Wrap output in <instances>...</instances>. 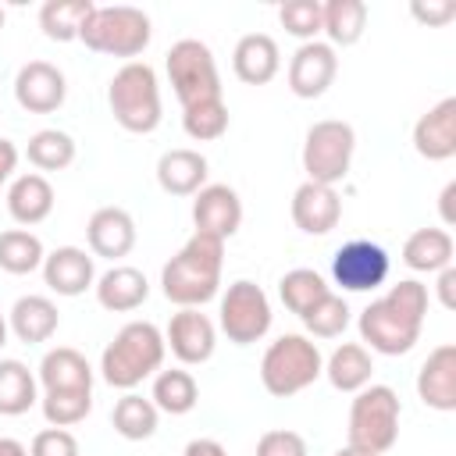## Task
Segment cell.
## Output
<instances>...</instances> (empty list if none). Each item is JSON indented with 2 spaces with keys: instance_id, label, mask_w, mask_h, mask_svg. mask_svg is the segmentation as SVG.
I'll return each instance as SVG.
<instances>
[{
  "instance_id": "484cf974",
  "label": "cell",
  "mask_w": 456,
  "mask_h": 456,
  "mask_svg": "<svg viewBox=\"0 0 456 456\" xmlns=\"http://www.w3.org/2000/svg\"><path fill=\"white\" fill-rule=\"evenodd\" d=\"M50 210H53V185H50L46 175L28 171V175H18L11 182V189H7V214L18 224L32 228V224L46 221Z\"/></svg>"
},
{
  "instance_id": "ee69618b",
  "label": "cell",
  "mask_w": 456,
  "mask_h": 456,
  "mask_svg": "<svg viewBox=\"0 0 456 456\" xmlns=\"http://www.w3.org/2000/svg\"><path fill=\"white\" fill-rule=\"evenodd\" d=\"M435 289H438V303L445 310H456V267L452 264L438 271V285Z\"/></svg>"
},
{
  "instance_id": "816d5d0a",
  "label": "cell",
  "mask_w": 456,
  "mask_h": 456,
  "mask_svg": "<svg viewBox=\"0 0 456 456\" xmlns=\"http://www.w3.org/2000/svg\"><path fill=\"white\" fill-rule=\"evenodd\" d=\"M4 21H7V14H4V7H0V32H4Z\"/></svg>"
},
{
  "instance_id": "bcb514c9",
  "label": "cell",
  "mask_w": 456,
  "mask_h": 456,
  "mask_svg": "<svg viewBox=\"0 0 456 456\" xmlns=\"http://www.w3.org/2000/svg\"><path fill=\"white\" fill-rule=\"evenodd\" d=\"M438 214H442V224H456V182H445L442 196H438Z\"/></svg>"
},
{
  "instance_id": "7c38bea8",
  "label": "cell",
  "mask_w": 456,
  "mask_h": 456,
  "mask_svg": "<svg viewBox=\"0 0 456 456\" xmlns=\"http://www.w3.org/2000/svg\"><path fill=\"white\" fill-rule=\"evenodd\" d=\"M164 346L175 353L178 363L196 367V363H207L214 356L217 328H214V321L207 314H200L196 306H185V310L171 314L167 331H164Z\"/></svg>"
},
{
  "instance_id": "8d00e7d4",
  "label": "cell",
  "mask_w": 456,
  "mask_h": 456,
  "mask_svg": "<svg viewBox=\"0 0 456 456\" xmlns=\"http://www.w3.org/2000/svg\"><path fill=\"white\" fill-rule=\"evenodd\" d=\"M182 128L196 142H214L228 132V107L224 100H200L192 107H182Z\"/></svg>"
},
{
  "instance_id": "d590c367",
  "label": "cell",
  "mask_w": 456,
  "mask_h": 456,
  "mask_svg": "<svg viewBox=\"0 0 456 456\" xmlns=\"http://www.w3.org/2000/svg\"><path fill=\"white\" fill-rule=\"evenodd\" d=\"M25 157L36 171H64L71 160H75V139L61 128H39L28 146H25Z\"/></svg>"
},
{
  "instance_id": "44dd1931",
  "label": "cell",
  "mask_w": 456,
  "mask_h": 456,
  "mask_svg": "<svg viewBox=\"0 0 456 456\" xmlns=\"http://www.w3.org/2000/svg\"><path fill=\"white\" fill-rule=\"evenodd\" d=\"M207 171H210V164H207V157L200 150L178 146V150L160 153V160H157V185L167 196H196L207 185Z\"/></svg>"
},
{
  "instance_id": "5bb4252c",
  "label": "cell",
  "mask_w": 456,
  "mask_h": 456,
  "mask_svg": "<svg viewBox=\"0 0 456 456\" xmlns=\"http://www.w3.org/2000/svg\"><path fill=\"white\" fill-rule=\"evenodd\" d=\"M68 96L64 71L50 61H28L14 75V100L28 114H53Z\"/></svg>"
},
{
  "instance_id": "d6986e66",
  "label": "cell",
  "mask_w": 456,
  "mask_h": 456,
  "mask_svg": "<svg viewBox=\"0 0 456 456\" xmlns=\"http://www.w3.org/2000/svg\"><path fill=\"white\" fill-rule=\"evenodd\" d=\"M292 221L306 235H328L342 221V196L331 185L303 182L292 192Z\"/></svg>"
},
{
  "instance_id": "3957f363",
  "label": "cell",
  "mask_w": 456,
  "mask_h": 456,
  "mask_svg": "<svg viewBox=\"0 0 456 456\" xmlns=\"http://www.w3.org/2000/svg\"><path fill=\"white\" fill-rule=\"evenodd\" d=\"M164 331L150 321H128L100 356V374L110 388L132 392L164 367Z\"/></svg>"
},
{
  "instance_id": "836d02e7",
  "label": "cell",
  "mask_w": 456,
  "mask_h": 456,
  "mask_svg": "<svg viewBox=\"0 0 456 456\" xmlns=\"http://www.w3.org/2000/svg\"><path fill=\"white\" fill-rule=\"evenodd\" d=\"M46 260V249L39 242V235H32L28 228H7L0 232V271L7 274H32L39 271Z\"/></svg>"
},
{
  "instance_id": "4316f807",
  "label": "cell",
  "mask_w": 456,
  "mask_h": 456,
  "mask_svg": "<svg viewBox=\"0 0 456 456\" xmlns=\"http://www.w3.org/2000/svg\"><path fill=\"white\" fill-rule=\"evenodd\" d=\"M452 253H456V242L445 228H417L403 242V264L410 271H424V274H438L442 267H449Z\"/></svg>"
},
{
  "instance_id": "e575fe53",
  "label": "cell",
  "mask_w": 456,
  "mask_h": 456,
  "mask_svg": "<svg viewBox=\"0 0 456 456\" xmlns=\"http://www.w3.org/2000/svg\"><path fill=\"white\" fill-rule=\"evenodd\" d=\"M328 292H331L328 281H324L317 271H310V267H292V271H285L281 281H278V296H281L285 310H292L296 317H303L310 306H317Z\"/></svg>"
},
{
  "instance_id": "7dc6e473",
  "label": "cell",
  "mask_w": 456,
  "mask_h": 456,
  "mask_svg": "<svg viewBox=\"0 0 456 456\" xmlns=\"http://www.w3.org/2000/svg\"><path fill=\"white\" fill-rule=\"evenodd\" d=\"M182 456H228V452H224V445L217 438H192Z\"/></svg>"
},
{
  "instance_id": "9a60e30c",
  "label": "cell",
  "mask_w": 456,
  "mask_h": 456,
  "mask_svg": "<svg viewBox=\"0 0 456 456\" xmlns=\"http://www.w3.org/2000/svg\"><path fill=\"white\" fill-rule=\"evenodd\" d=\"M192 224L200 235H214V239H232L242 224V200L232 185H203L192 200Z\"/></svg>"
},
{
  "instance_id": "603a6c76",
  "label": "cell",
  "mask_w": 456,
  "mask_h": 456,
  "mask_svg": "<svg viewBox=\"0 0 456 456\" xmlns=\"http://www.w3.org/2000/svg\"><path fill=\"white\" fill-rule=\"evenodd\" d=\"M96 303L110 314H128V310H139L150 296V281L139 267H128V264H114L110 271H103L96 278Z\"/></svg>"
},
{
  "instance_id": "ac0fdd59",
  "label": "cell",
  "mask_w": 456,
  "mask_h": 456,
  "mask_svg": "<svg viewBox=\"0 0 456 456\" xmlns=\"http://www.w3.org/2000/svg\"><path fill=\"white\" fill-rule=\"evenodd\" d=\"M413 150L424 160H449L456 157V96L438 100L424 110L413 125Z\"/></svg>"
},
{
  "instance_id": "4fadbf2b",
  "label": "cell",
  "mask_w": 456,
  "mask_h": 456,
  "mask_svg": "<svg viewBox=\"0 0 456 456\" xmlns=\"http://www.w3.org/2000/svg\"><path fill=\"white\" fill-rule=\"evenodd\" d=\"M335 75H338V53H335V46H328L321 39L303 43L289 61V89L299 100L324 96L328 86L335 82Z\"/></svg>"
},
{
  "instance_id": "f546056e",
  "label": "cell",
  "mask_w": 456,
  "mask_h": 456,
  "mask_svg": "<svg viewBox=\"0 0 456 456\" xmlns=\"http://www.w3.org/2000/svg\"><path fill=\"white\" fill-rule=\"evenodd\" d=\"M93 11H96L93 0H46L39 7V28L53 43H71V39H78V32Z\"/></svg>"
},
{
  "instance_id": "8992f818",
  "label": "cell",
  "mask_w": 456,
  "mask_h": 456,
  "mask_svg": "<svg viewBox=\"0 0 456 456\" xmlns=\"http://www.w3.org/2000/svg\"><path fill=\"white\" fill-rule=\"evenodd\" d=\"M150 36H153L150 14L132 4H110V7L96 4V11L78 32V39L93 53H107V57H139L150 46Z\"/></svg>"
},
{
  "instance_id": "8fae6325",
  "label": "cell",
  "mask_w": 456,
  "mask_h": 456,
  "mask_svg": "<svg viewBox=\"0 0 456 456\" xmlns=\"http://www.w3.org/2000/svg\"><path fill=\"white\" fill-rule=\"evenodd\" d=\"M331 278L346 292H370L388 278V253L370 239H353L335 249Z\"/></svg>"
},
{
  "instance_id": "7402d4cb",
  "label": "cell",
  "mask_w": 456,
  "mask_h": 456,
  "mask_svg": "<svg viewBox=\"0 0 456 456\" xmlns=\"http://www.w3.org/2000/svg\"><path fill=\"white\" fill-rule=\"evenodd\" d=\"M232 68L246 86H267L281 68V50L267 32H249L232 50Z\"/></svg>"
},
{
  "instance_id": "277c9868",
  "label": "cell",
  "mask_w": 456,
  "mask_h": 456,
  "mask_svg": "<svg viewBox=\"0 0 456 456\" xmlns=\"http://www.w3.org/2000/svg\"><path fill=\"white\" fill-rule=\"evenodd\" d=\"M107 107L114 121L132 135H150L160 125V82L146 61H128L107 86Z\"/></svg>"
},
{
  "instance_id": "5b68a950",
  "label": "cell",
  "mask_w": 456,
  "mask_h": 456,
  "mask_svg": "<svg viewBox=\"0 0 456 456\" xmlns=\"http://www.w3.org/2000/svg\"><path fill=\"white\" fill-rule=\"evenodd\" d=\"M324 374V356L317 342L306 335H281L264 349L260 360V385L274 399H289L303 388H310Z\"/></svg>"
},
{
  "instance_id": "681fc988",
  "label": "cell",
  "mask_w": 456,
  "mask_h": 456,
  "mask_svg": "<svg viewBox=\"0 0 456 456\" xmlns=\"http://www.w3.org/2000/svg\"><path fill=\"white\" fill-rule=\"evenodd\" d=\"M335 456H374V452H363V449H353V445H346V449H338Z\"/></svg>"
},
{
  "instance_id": "cb8c5ba5",
  "label": "cell",
  "mask_w": 456,
  "mask_h": 456,
  "mask_svg": "<svg viewBox=\"0 0 456 456\" xmlns=\"http://www.w3.org/2000/svg\"><path fill=\"white\" fill-rule=\"evenodd\" d=\"M61 324V310L50 296H21L11 314H7V328L18 342L25 346H39V342H50L53 331Z\"/></svg>"
},
{
  "instance_id": "2e32d148",
  "label": "cell",
  "mask_w": 456,
  "mask_h": 456,
  "mask_svg": "<svg viewBox=\"0 0 456 456\" xmlns=\"http://www.w3.org/2000/svg\"><path fill=\"white\" fill-rule=\"evenodd\" d=\"M417 395L424 406L438 413L456 410V346L442 342L428 353V360L417 370Z\"/></svg>"
},
{
  "instance_id": "d6a6232c",
  "label": "cell",
  "mask_w": 456,
  "mask_h": 456,
  "mask_svg": "<svg viewBox=\"0 0 456 456\" xmlns=\"http://www.w3.org/2000/svg\"><path fill=\"white\" fill-rule=\"evenodd\" d=\"M157 420H160V410L153 406V399H142L139 392H125L114 410H110V424L121 438L128 442H142V438H153L157 431Z\"/></svg>"
},
{
  "instance_id": "74e56055",
  "label": "cell",
  "mask_w": 456,
  "mask_h": 456,
  "mask_svg": "<svg viewBox=\"0 0 456 456\" xmlns=\"http://www.w3.org/2000/svg\"><path fill=\"white\" fill-rule=\"evenodd\" d=\"M299 321L306 324V331H310L314 338H338V335L349 328V303H346L342 296L328 292V296H324L317 306H310Z\"/></svg>"
},
{
  "instance_id": "7bdbcfd3",
  "label": "cell",
  "mask_w": 456,
  "mask_h": 456,
  "mask_svg": "<svg viewBox=\"0 0 456 456\" xmlns=\"http://www.w3.org/2000/svg\"><path fill=\"white\" fill-rule=\"evenodd\" d=\"M410 14L417 21H428V25H445L449 18H456V4L452 0H413L410 4Z\"/></svg>"
},
{
  "instance_id": "60d3db41",
  "label": "cell",
  "mask_w": 456,
  "mask_h": 456,
  "mask_svg": "<svg viewBox=\"0 0 456 456\" xmlns=\"http://www.w3.org/2000/svg\"><path fill=\"white\" fill-rule=\"evenodd\" d=\"M28 456H82V449H78V438L68 428H46L32 438Z\"/></svg>"
},
{
  "instance_id": "b9f144b4",
  "label": "cell",
  "mask_w": 456,
  "mask_h": 456,
  "mask_svg": "<svg viewBox=\"0 0 456 456\" xmlns=\"http://www.w3.org/2000/svg\"><path fill=\"white\" fill-rule=\"evenodd\" d=\"M256 456H306V438L289 428L264 431L256 442Z\"/></svg>"
},
{
  "instance_id": "c3c4849f",
  "label": "cell",
  "mask_w": 456,
  "mask_h": 456,
  "mask_svg": "<svg viewBox=\"0 0 456 456\" xmlns=\"http://www.w3.org/2000/svg\"><path fill=\"white\" fill-rule=\"evenodd\" d=\"M0 456H28V449L18 438H0Z\"/></svg>"
},
{
  "instance_id": "f35d334b",
  "label": "cell",
  "mask_w": 456,
  "mask_h": 456,
  "mask_svg": "<svg viewBox=\"0 0 456 456\" xmlns=\"http://www.w3.org/2000/svg\"><path fill=\"white\" fill-rule=\"evenodd\" d=\"M39 406H43V417L50 428H71L89 417L93 392H43Z\"/></svg>"
},
{
  "instance_id": "4dcf8cb0",
  "label": "cell",
  "mask_w": 456,
  "mask_h": 456,
  "mask_svg": "<svg viewBox=\"0 0 456 456\" xmlns=\"http://www.w3.org/2000/svg\"><path fill=\"white\" fill-rule=\"evenodd\" d=\"M153 406L160 413H171V417H182L189 413L196 403H200V385L189 370L182 367H171V370H157L153 374V392H150Z\"/></svg>"
},
{
  "instance_id": "d4e9b609",
  "label": "cell",
  "mask_w": 456,
  "mask_h": 456,
  "mask_svg": "<svg viewBox=\"0 0 456 456\" xmlns=\"http://www.w3.org/2000/svg\"><path fill=\"white\" fill-rule=\"evenodd\" d=\"M39 385L43 392H93V367L78 349L57 346L39 360Z\"/></svg>"
},
{
  "instance_id": "9c48e42d",
  "label": "cell",
  "mask_w": 456,
  "mask_h": 456,
  "mask_svg": "<svg viewBox=\"0 0 456 456\" xmlns=\"http://www.w3.org/2000/svg\"><path fill=\"white\" fill-rule=\"evenodd\" d=\"M164 68L182 107H192L200 100H221V75L207 43L178 39L164 57Z\"/></svg>"
},
{
  "instance_id": "e0dca14e",
  "label": "cell",
  "mask_w": 456,
  "mask_h": 456,
  "mask_svg": "<svg viewBox=\"0 0 456 456\" xmlns=\"http://www.w3.org/2000/svg\"><path fill=\"white\" fill-rule=\"evenodd\" d=\"M86 242L93 256L103 260H121L132 253L135 246V221L125 207H100L93 210L89 224H86Z\"/></svg>"
},
{
  "instance_id": "83f0119b",
  "label": "cell",
  "mask_w": 456,
  "mask_h": 456,
  "mask_svg": "<svg viewBox=\"0 0 456 456\" xmlns=\"http://www.w3.org/2000/svg\"><path fill=\"white\" fill-rule=\"evenodd\" d=\"M324 374H328L331 388H338V392H360V388L370 385L374 360H370L367 346H360V342H342V346L328 356Z\"/></svg>"
},
{
  "instance_id": "ffe728a7",
  "label": "cell",
  "mask_w": 456,
  "mask_h": 456,
  "mask_svg": "<svg viewBox=\"0 0 456 456\" xmlns=\"http://www.w3.org/2000/svg\"><path fill=\"white\" fill-rule=\"evenodd\" d=\"M43 281H46L57 296H82V292L96 281L93 253H86V249H78V246H57V249L46 253V260H43Z\"/></svg>"
},
{
  "instance_id": "f907efd6",
  "label": "cell",
  "mask_w": 456,
  "mask_h": 456,
  "mask_svg": "<svg viewBox=\"0 0 456 456\" xmlns=\"http://www.w3.org/2000/svg\"><path fill=\"white\" fill-rule=\"evenodd\" d=\"M7 331H11V328H7V317H4V314H0V349H4V346H7Z\"/></svg>"
},
{
  "instance_id": "ab89813d",
  "label": "cell",
  "mask_w": 456,
  "mask_h": 456,
  "mask_svg": "<svg viewBox=\"0 0 456 456\" xmlns=\"http://www.w3.org/2000/svg\"><path fill=\"white\" fill-rule=\"evenodd\" d=\"M321 18H324L321 14V0H285L278 7V21L285 25V32L296 36V39H303V43L317 39Z\"/></svg>"
},
{
  "instance_id": "f1b7e54d",
  "label": "cell",
  "mask_w": 456,
  "mask_h": 456,
  "mask_svg": "<svg viewBox=\"0 0 456 456\" xmlns=\"http://www.w3.org/2000/svg\"><path fill=\"white\" fill-rule=\"evenodd\" d=\"M321 32L328 46H353L367 28V4L363 0H328L321 4Z\"/></svg>"
},
{
  "instance_id": "6da1fadb",
  "label": "cell",
  "mask_w": 456,
  "mask_h": 456,
  "mask_svg": "<svg viewBox=\"0 0 456 456\" xmlns=\"http://www.w3.org/2000/svg\"><path fill=\"white\" fill-rule=\"evenodd\" d=\"M428 317V285H420L417 278H406L399 285H392L381 299L367 303L360 310V338L381 353V356H403L417 346L420 328Z\"/></svg>"
},
{
  "instance_id": "30bf717a",
  "label": "cell",
  "mask_w": 456,
  "mask_h": 456,
  "mask_svg": "<svg viewBox=\"0 0 456 456\" xmlns=\"http://www.w3.org/2000/svg\"><path fill=\"white\" fill-rule=\"evenodd\" d=\"M271 317L274 314H271L267 292L249 278L232 281L228 292L221 296V306H217V324L228 335V342H235V346L260 342L271 331Z\"/></svg>"
},
{
  "instance_id": "52a82bcc",
  "label": "cell",
  "mask_w": 456,
  "mask_h": 456,
  "mask_svg": "<svg viewBox=\"0 0 456 456\" xmlns=\"http://www.w3.org/2000/svg\"><path fill=\"white\" fill-rule=\"evenodd\" d=\"M399 395L395 388L388 385H367L356 392L353 406H349V442L353 449H363V452H388L399 438Z\"/></svg>"
},
{
  "instance_id": "7a4b0ae2",
  "label": "cell",
  "mask_w": 456,
  "mask_h": 456,
  "mask_svg": "<svg viewBox=\"0 0 456 456\" xmlns=\"http://www.w3.org/2000/svg\"><path fill=\"white\" fill-rule=\"evenodd\" d=\"M221 267H224V242L214 235L192 232L189 242L160 267V292L178 310L203 306L221 289Z\"/></svg>"
},
{
  "instance_id": "1f68e13d",
  "label": "cell",
  "mask_w": 456,
  "mask_h": 456,
  "mask_svg": "<svg viewBox=\"0 0 456 456\" xmlns=\"http://www.w3.org/2000/svg\"><path fill=\"white\" fill-rule=\"evenodd\" d=\"M39 403L32 370L21 360H0V417H21Z\"/></svg>"
},
{
  "instance_id": "ba28073f",
  "label": "cell",
  "mask_w": 456,
  "mask_h": 456,
  "mask_svg": "<svg viewBox=\"0 0 456 456\" xmlns=\"http://www.w3.org/2000/svg\"><path fill=\"white\" fill-rule=\"evenodd\" d=\"M353 153H356V132H353L349 121H338V118L314 121L306 128V139H303V171H306V182H317V185H331L335 189L349 175Z\"/></svg>"
},
{
  "instance_id": "f6af8a7d",
  "label": "cell",
  "mask_w": 456,
  "mask_h": 456,
  "mask_svg": "<svg viewBox=\"0 0 456 456\" xmlns=\"http://www.w3.org/2000/svg\"><path fill=\"white\" fill-rule=\"evenodd\" d=\"M18 167V146L11 139H0V189L7 185V178L14 175Z\"/></svg>"
}]
</instances>
